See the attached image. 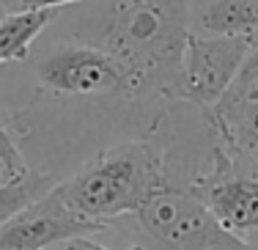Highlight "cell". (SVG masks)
I'll list each match as a JSON object with an SVG mask.
<instances>
[{"mask_svg": "<svg viewBox=\"0 0 258 250\" xmlns=\"http://www.w3.org/2000/svg\"><path fill=\"white\" fill-rule=\"evenodd\" d=\"M187 190L204 201L228 234L247 250H258V162L255 168H239V151L220 143L214 168L192 179Z\"/></svg>", "mask_w": 258, "mask_h": 250, "instance_id": "cell-5", "label": "cell"}, {"mask_svg": "<svg viewBox=\"0 0 258 250\" xmlns=\"http://www.w3.org/2000/svg\"><path fill=\"white\" fill-rule=\"evenodd\" d=\"M135 217L146 234L173 250H247L187 187L173 184L157 193L135 212Z\"/></svg>", "mask_w": 258, "mask_h": 250, "instance_id": "cell-4", "label": "cell"}, {"mask_svg": "<svg viewBox=\"0 0 258 250\" xmlns=\"http://www.w3.org/2000/svg\"><path fill=\"white\" fill-rule=\"evenodd\" d=\"M47 250H110V247H104V245H99V242H94L88 234H85V236H69V239L58 242V245H52V247H47ZM129 250H146V247L135 245V247H129Z\"/></svg>", "mask_w": 258, "mask_h": 250, "instance_id": "cell-13", "label": "cell"}, {"mask_svg": "<svg viewBox=\"0 0 258 250\" xmlns=\"http://www.w3.org/2000/svg\"><path fill=\"white\" fill-rule=\"evenodd\" d=\"M220 143L258 162V36L250 41L244 64L220 102L206 110Z\"/></svg>", "mask_w": 258, "mask_h": 250, "instance_id": "cell-8", "label": "cell"}, {"mask_svg": "<svg viewBox=\"0 0 258 250\" xmlns=\"http://www.w3.org/2000/svg\"><path fill=\"white\" fill-rule=\"evenodd\" d=\"M77 3H88V0H25V9H66Z\"/></svg>", "mask_w": 258, "mask_h": 250, "instance_id": "cell-14", "label": "cell"}, {"mask_svg": "<svg viewBox=\"0 0 258 250\" xmlns=\"http://www.w3.org/2000/svg\"><path fill=\"white\" fill-rule=\"evenodd\" d=\"M55 184H58V179L52 173H36V170H30L25 179L14 181L9 187H0V225L9 223L17 212H22L33 201H39L41 195H47Z\"/></svg>", "mask_w": 258, "mask_h": 250, "instance_id": "cell-11", "label": "cell"}, {"mask_svg": "<svg viewBox=\"0 0 258 250\" xmlns=\"http://www.w3.org/2000/svg\"><path fill=\"white\" fill-rule=\"evenodd\" d=\"M36 80L55 96L72 99H140L149 88L107 50L83 39H63L36 58ZM154 96V94H151Z\"/></svg>", "mask_w": 258, "mask_h": 250, "instance_id": "cell-3", "label": "cell"}, {"mask_svg": "<svg viewBox=\"0 0 258 250\" xmlns=\"http://www.w3.org/2000/svg\"><path fill=\"white\" fill-rule=\"evenodd\" d=\"M3 17H6V9H3V3H0V20H3Z\"/></svg>", "mask_w": 258, "mask_h": 250, "instance_id": "cell-16", "label": "cell"}, {"mask_svg": "<svg viewBox=\"0 0 258 250\" xmlns=\"http://www.w3.org/2000/svg\"><path fill=\"white\" fill-rule=\"evenodd\" d=\"M173 187L165 154L146 140L110 146L85 162L75 176L55 184L58 198L72 212L107 225L135 215L149 198Z\"/></svg>", "mask_w": 258, "mask_h": 250, "instance_id": "cell-2", "label": "cell"}, {"mask_svg": "<svg viewBox=\"0 0 258 250\" xmlns=\"http://www.w3.org/2000/svg\"><path fill=\"white\" fill-rule=\"evenodd\" d=\"M102 228L107 225L72 212L52 187L47 195L0 225V250H47L69 236H85Z\"/></svg>", "mask_w": 258, "mask_h": 250, "instance_id": "cell-7", "label": "cell"}, {"mask_svg": "<svg viewBox=\"0 0 258 250\" xmlns=\"http://www.w3.org/2000/svg\"><path fill=\"white\" fill-rule=\"evenodd\" d=\"M72 22V39L107 50L149 88L173 99L187 28V0H88Z\"/></svg>", "mask_w": 258, "mask_h": 250, "instance_id": "cell-1", "label": "cell"}, {"mask_svg": "<svg viewBox=\"0 0 258 250\" xmlns=\"http://www.w3.org/2000/svg\"><path fill=\"white\" fill-rule=\"evenodd\" d=\"M28 173H30V168H28L25 157H22V151L17 149L11 132L6 130V124H0V187L14 184V181L25 179Z\"/></svg>", "mask_w": 258, "mask_h": 250, "instance_id": "cell-12", "label": "cell"}, {"mask_svg": "<svg viewBox=\"0 0 258 250\" xmlns=\"http://www.w3.org/2000/svg\"><path fill=\"white\" fill-rule=\"evenodd\" d=\"M0 3H3L6 14H9V11H20V9H25V0H0Z\"/></svg>", "mask_w": 258, "mask_h": 250, "instance_id": "cell-15", "label": "cell"}, {"mask_svg": "<svg viewBox=\"0 0 258 250\" xmlns=\"http://www.w3.org/2000/svg\"><path fill=\"white\" fill-rule=\"evenodd\" d=\"M247 50L250 39L189 33L184 41L179 77L173 85V99L198 105L204 113L212 110L233 83L239 66L247 58Z\"/></svg>", "mask_w": 258, "mask_h": 250, "instance_id": "cell-6", "label": "cell"}, {"mask_svg": "<svg viewBox=\"0 0 258 250\" xmlns=\"http://www.w3.org/2000/svg\"><path fill=\"white\" fill-rule=\"evenodd\" d=\"M58 20V9H20L0 20V66L28 58L33 41Z\"/></svg>", "mask_w": 258, "mask_h": 250, "instance_id": "cell-10", "label": "cell"}, {"mask_svg": "<svg viewBox=\"0 0 258 250\" xmlns=\"http://www.w3.org/2000/svg\"><path fill=\"white\" fill-rule=\"evenodd\" d=\"M187 28L195 36H258V0H187Z\"/></svg>", "mask_w": 258, "mask_h": 250, "instance_id": "cell-9", "label": "cell"}]
</instances>
